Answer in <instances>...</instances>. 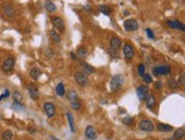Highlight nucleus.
Returning a JSON list of instances; mask_svg holds the SVG:
<instances>
[{"instance_id":"f257e3e1","label":"nucleus","mask_w":185,"mask_h":140,"mask_svg":"<svg viewBox=\"0 0 185 140\" xmlns=\"http://www.w3.org/2000/svg\"><path fill=\"white\" fill-rule=\"evenodd\" d=\"M124 76L122 75H114L112 79H111V82H110V87H111V91L113 92H117L119 91L122 85H124Z\"/></svg>"},{"instance_id":"f03ea898","label":"nucleus","mask_w":185,"mask_h":140,"mask_svg":"<svg viewBox=\"0 0 185 140\" xmlns=\"http://www.w3.org/2000/svg\"><path fill=\"white\" fill-rule=\"evenodd\" d=\"M138 128L139 130L145 131V132H152L154 130V124L150 120H142L138 123Z\"/></svg>"},{"instance_id":"7ed1b4c3","label":"nucleus","mask_w":185,"mask_h":140,"mask_svg":"<svg viewBox=\"0 0 185 140\" xmlns=\"http://www.w3.org/2000/svg\"><path fill=\"white\" fill-rule=\"evenodd\" d=\"M74 80L76 82L81 85V87H86L87 84H88V78H87V75L85 74V73H82V72H76L74 73Z\"/></svg>"},{"instance_id":"20e7f679","label":"nucleus","mask_w":185,"mask_h":140,"mask_svg":"<svg viewBox=\"0 0 185 140\" xmlns=\"http://www.w3.org/2000/svg\"><path fill=\"white\" fill-rule=\"evenodd\" d=\"M122 50H124V55H125V58L127 60H131L134 55H135V49L134 47L131 46L130 43H125L122 47Z\"/></svg>"},{"instance_id":"39448f33","label":"nucleus","mask_w":185,"mask_h":140,"mask_svg":"<svg viewBox=\"0 0 185 140\" xmlns=\"http://www.w3.org/2000/svg\"><path fill=\"white\" fill-rule=\"evenodd\" d=\"M52 23L54 25V27L58 30L59 32H64V30H65V24H64V21L61 18V17H58V16H53L52 17Z\"/></svg>"},{"instance_id":"423d86ee","label":"nucleus","mask_w":185,"mask_h":140,"mask_svg":"<svg viewBox=\"0 0 185 140\" xmlns=\"http://www.w3.org/2000/svg\"><path fill=\"white\" fill-rule=\"evenodd\" d=\"M124 27H125V30L128 31V32L136 31V30L138 29V23H137V21H136V20L130 18V20L125 21V23H124Z\"/></svg>"},{"instance_id":"0eeeda50","label":"nucleus","mask_w":185,"mask_h":140,"mask_svg":"<svg viewBox=\"0 0 185 140\" xmlns=\"http://www.w3.org/2000/svg\"><path fill=\"white\" fill-rule=\"evenodd\" d=\"M172 69L167 65H162V66H158V67H154L153 69V74L155 76H159V75H167L170 73Z\"/></svg>"},{"instance_id":"6e6552de","label":"nucleus","mask_w":185,"mask_h":140,"mask_svg":"<svg viewBox=\"0 0 185 140\" xmlns=\"http://www.w3.org/2000/svg\"><path fill=\"white\" fill-rule=\"evenodd\" d=\"M14 65H15V59L13 57H8L2 63V71L6 72V73H9L14 69Z\"/></svg>"},{"instance_id":"1a4fd4ad","label":"nucleus","mask_w":185,"mask_h":140,"mask_svg":"<svg viewBox=\"0 0 185 140\" xmlns=\"http://www.w3.org/2000/svg\"><path fill=\"white\" fill-rule=\"evenodd\" d=\"M44 109H45L48 117H54L56 114V108H55V105L53 103H45L44 104Z\"/></svg>"},{"instance_id":"9d476101","label":"nucleus","mask_w":185,"mask_h":140,"mask_svg":"<svg viewBox=\"0 0 185 140\" xmlns=\"http://www.w3.org/2000/svg\"><path fill=\"white\" fill-rule=\"evenodd\" d=\"M139 100H145L146 96L149 94V87L148 85H139L136 90Z\"/></svg>"},{"instance_id":"9b49d317","label":"nucleus","mask_w":185,"mask_h":140,"mask_svg":"<svg viewBox=\"0 0 185 140\" xmlns=\"http://www.w3.org/2000/svg\"><path fill=\"white\" fill-rule=\"evenodd\" d=\"M28 90H29V93H30V96H31L32 99L37 100V99L39 98L40 93H39L38 87H37L35 84H29V85H28Z\"/></svg>"},{"instance_id":"f8f14e48","label":"nucleus","mask_w":185,"mask_h":140,"mask_svg":"<svg viewBox=\"0 0 185 140\" xmlns=\"http://www.w3.org/2000/svg\"><path fill=\"white\" fill-rule=\"evenodd\" d=\"M85 134H86V137H87L88 139H90V140H95L97 138V132H96V130H95V128H94L92 125H88V127L86 128Z\"/></svg>"},{"instance_id":"ddd939ff","label":"nucleus","mask_w":185,"mask_h":140,"mask_svg":"<svg viewBox=\"0 0 185 140\" xmlns=\"http://www.w3.org/2000/svg\"><path fill=\"white\" fill-rule=\"evenodd\" d=\"M167 25L172 29H176V30H181V31H184L185 30V26L184 24L179 21H168L167 22Z\"/></svg>"},{"instance_id":"4468645a","label":"nucleus","mask_w":185,"mask_h":140,"mask_svg":"<svg viewBox=\"0 0 185 140\" xmlns=\"http://www.w3.org/2000/svg\"><path fill=\"white\" fill-rule=\"evenodd\" d=\"M4 13L8 17H14L15 16V8L13 7L11 4H6L4 7Z\"/></svg>"},{"instance_id":"2eb2a0df","label":"nucleus","mask_w":185,"mask_h":140,"mask_svg":"<svg viewBox=\"0 0 185 140\" xmlns=\"http://www.w3.org/2000/svg\"><path fill=\"white\" fill-rule=\"evenodd\" d=\"M145 100H146V106H148V108L149 109H152L154 105H155V97L153 96V94H148L146 96V98H145Z\"/></svg>"},{"instance_id":"dca6fc26","label":"nucleus","mask_w":185,"mask_h":140,"mask_svg":"<svg viewBox=\"0 0 185 140\" xmlns=\"http://www.w3.org/2000/svg\"><path fill=\"white\" fill-rule=\"evenodd\" d=\"M45 8H46L47 12L49 13H55L56 12V6H55V4L52 1V0H46V2H45Z\"/></svg>"},{"instance_id":"f3484780","label":"nucleus","mask_w":185,"mask_h":140,"mask_svg":"<svg viewBox=\"0 0 185 140\" xmlns=\"http://www.w3.org/2000/svg\"><path fill=\"white\" fill-rule=\"evenodd\" d=\"M110 46H111V49H119L121 46V40L117 36H113L110 41Z\"/></svg>"},{"instance_id":"a211bd4d","label":"nucleus","mask_w":185,"mask_h":140,"mask_svg":"<svg viewBox=\"0 0 185 140\" xmlns=\"http://www.w3.org/2000/svg\"><path fill=\"white\" fill-rule=\"evenodd\" d=\"M157 129H158L160 132H170V131L174 130L172 125H168V124H165V123H159Z\"/></svg>"},{"instance_id":"6ab92c4d","label":"nucleus","mask_w":185,"mask_h":140,"mask_svg":"<svg viewBox=\"0 0 185 140\" xmlns=\"http://www.w3.org/2000/svg\"><path fill=\"white\" fill-rule=\"evenodd\" d=\"M40 75H41V71H40V69L33 67V69L30 70V76H31L33 80H38V79L40 78Z\"/></svg>"},{"instance_id":"aec40b11","label":"nucleus","mask_w":185,"mask_h":140,"mask_svg":"<svg viewBox=\"0 0 185 140\" xmlns=\"http://www.w3.org/2000/svg\"><path fill=\"white\" fill-rule=\"evenodd\" d=\"M185 136V132H184V129L181 128V129H177L175 132H174V139L176 140H181L183 139Z\"/></svg>"},{"instance_id":"412c9836","label":"nucleus","mask_w":185,"mask_h":140,"mask_svg":"<svg viewBox=\"0 0 185 140\" xmlns=\"http://www.w3.org/2000/svg\"><path fill=\"white\" fill-rule=\"evenodd\" d=\"M66 117H68V121H69V125H70V129H71V131L74 133L76 132V125H74V121H73V116H72V114L68 112L66 113Z\"/></svg>"},{"instance_id":"4be33fe9","label":"nucleus","mask_w":185,"mask_h":140,"mask_svg":"<svg viewBox=\"0 0 185 140\" xmlns=\"http://www.w3.org/2000/svg\"><path fill=\"white\" fill-rule=\"evenodd\" d=\"M56 93L59 97H63L65 94V87L63 83H58L57 87H56Z\"/></svg>"},{"instance_id":"5701e85b","label":"nucleus","mask_w":185,"mask_h":140,"mask_svg":"<svg viewBox=\"0 0 185 140\" xmlns=\"http://www.w3.org/2000/svg\"><path fill=\"white\" fill-rule=\"evenodd\" d=\"M13 99L15 103H22L23 102V96L20 91H14L13 92Z\"/></svg>"},{"instance_id":"b1692460","label":"nucleus","mask_w":185,"mask_h":140,"mask_svg":"<svg viewBox=\"0 0 185 140\" xmlns=\"http://www.w3.org/2000/svg\"><path fill=\"white\" fill-rule=\"evenodd\" d=\"M82 67H83V71H85V73H86V75L88 74H92L95 70H94V67H92V65H88L87 63H82Z\"/></svg>"},{"instance_id":"393cba45","label":"nucleus","mask_w":185,"mask_h":140,"mask_svg":"<svg viewBox=\"0 0 185 140\" xmlns=\"http://www.w3.org/2000/svg\"><path fill=\"white\" fill-rule=\"evenodd\" d=\"M68 98H69L70 102H74V100H78L79 97H78V93L76 90H70L68 92Z\"/></svg>"},{"instance_id":"a878e982","label":"nucleus","mask_w":185,"mask_h":140,"mask_svg":"<svg viewBox=\"0 0 185 140\" xmlns=\"http://www.w3.org/2000/svg\"><path fill=\"white\" fill-rule=\"evenodd\" d=\"M13 137H14V134H13V132L11 130L4 131V132H2V136H1L2 140H13Z\"/></svg>"},{"instance_id":"bb28decb","label":"nucleus","mask_w":185,"mask_h":140,"mask_svg":"<svg viewBox=\"0 0 185 140\" xmlns=\"http://www.w3.org/2000/svg\"><path fill=\"white\" fill-rule=\"evenodd\" d=\"M49 34H50V38H52L55 42H61V36L58 34V32H56L55 30H52Z\"/></svg>"},{"instance_id":"cd10ccee","label":"nucleus","mask_w":185,"mask_h":140,"mask_svg":"<svg viewBox=\"0 0 185 140\" xmlns=\"http://www.w3.org/2000/svg\"><path fill=\"white\" fill-rule=\"evenodd\" d=\"M98 9L103 13L104 15H106V16H110V15H111V9H110L109 7L104 6V5H101V6L98 7Z\"/></svg>"},{"instance_id":"c85d7f7f","label":"nucleus","mask_w":185,"mask_h":140,"mask_svg":"<svg viewBox=\"0 0 185 140\" xmlns=\"http://www.w3.org/2000/svg\"><path fill=\"white\" fill-rule=\"evenodd\" d=\"M81 102L78 99V100H74V102H71V107H72V109H74V111H79L81 108Z\"/></svg>"},{"instance_id":"c756f323","label":"nucleus","mask_w":185,"mask_h":140,"mask_svg":"<svg viewBox=\"0 0 185 140\" xmlns=\"http://www.w3.org/2000/svg\"><path fill=\"white\" fill-rule=\"evenodd\" d=\"M78 56L81 57V58H85L86 56H87V50H86V48L85 47H80V48H78Z\"/></svg>"},{"instance_id":"7c9ffc66","label":"nucleus","mask_w":185,"mask_h":140,"mask_svg":"<svg viewBox=\"0 0 185 140\" xmlns=\"http://www.w3.org/2000/svg\"><path fill=\"white\" fill-rule=\"evenodd\" d=\"M168 84H169V88H172V89H176V88L179 87L178 82L176 81V80H174V79H170V80L168 81Z\"/></svg>"},{"instance_id":"2f4dec72","label":"nucleus","mask_w":185,"mask_h":140,"mask_svg":"<svg viewBox=\"0 0 185 140\" xmlns=\"http://www.w3.org/2000/svg\"><path fill=\"white\" fill-rule=\"evenodd\" d=\"M137 73H138L139 76H143V75L145 74V65H144V64H139V65H138Z\"/></svg>"},{"instance_id":"473e14b6","label":"nucleus","mask_w":185,"mask_h":140,"mask_svg":"<svg viewBox=\"0 0 185 140\" xmlns=\"http://www.w3.org/2000/svg\"><path fill=\"white\" fill-rule=\"evenodd\" d=\"M122 122H124L126 125H130V124H133V123H134V118H133V117H130V116H127V117H125V118L122 120Z\"/></svg>"},{"instance_id":"72a5a7b5","label":"nucleus","mask_w":185,"mask_h":140,"mask_svg":"<svg viewBox=\"0 0 185 140\" xmlns=\"http://www.w3.org/2000/svg\"><path fill=\"white\" fill-rule=\"evenodd\" d=\"M142 78H143V80L146 82V83H151V82H152V78H151L150 74H148V73H145Z\"/></svg>"},{"instance_id":"f704fd0d","label":"nucleus","mask_w":185,"mask_h":140,"mask_svg":"<svg viewBox=\"0 0 185 140\" xmlns=\"http://www.w3.org/2000/svg\"><path fill=\"white\" fill-rule=\"evenodd\" d=\"M110 54L113 58H119V52H118V49H111L110 50Z\"/></svg>"},{"instance_id":"c9c22d12","label":"nucleus","mask_w":185,"mask_h":140,"mask_svg":"<svg viewBox=\"0 0 185 140\" xmlns=\"http://www.w3.org/2000/svg\"><path fill=\"white\" fill-rule=\"evenodd\" d=\"M178 84L182 85V87H184L185 85V74L184 73L181 74V76H179V83H178Z\"/></svg>"},{"instance_id":"e433bc0d","label":"nucleus","mask_w":185,"mask_h":140,"mask_svg":"<svg viewBox=\"0 0 185 140\" xmlns=\"http://www.w3.org/2000/svg\"><path fill=\"white\" fill-rule=\"evenodd\" d=\"M161 88H162L161 81H157L154 83V89H155V90H161Z\"/></svg>"},{"instance_id":"4c0bfd02","label":"nucleus","mask_w":185,"mask_h":140,"mask_svg":"<svg viewBox=\"0 0 185 140\" xmlns=\"http://www.w3.org/2000/svg\"><path fill=\"white\" fill-rule=\"evenodd\" d=\"M146 34H148V36L150 39H154V33H153V31L151 29H146Z\"/></svg>"},{"instance_id":"58836bf2","label":"nucleus","mask_w":185,"mask_h":140,"mask_svg":"<svg viewBox=\"0 0 185 140\" xmlns=\"http://www.w3.org/2000/svg\"><path fill=\"white\" fill-rule=\"evenodd\" d=\"M71 57H72L73 60H76V59H77V57H76V55H74V54H71Z\"/></svg>"},{"instance_id":"ea45409f","label":"nucleus","mask_w":185,"mask_h":140,"mask_svg":"<svg viewBox=\"0 0 185 140\" xmlns=\"http://www.w3.org/2000/svg\"><path fill=\"white\" fill-rule=\"evenodd\" d=\"M29 131H30V133H35V129H29Z\"/></svg>"},{"instance_id":"a19ab883","label":"nucleus","mask_w":185,"mask_h":140,"mask_svg":"<svg viewBox=\"0 0 185 140\" xmlns=\"http://www.w3.org/2000/svg\"><path fill=\"white\" fill-rule=\"evenodd\" d=\"M50 140H59V139H57V138H55V137H52V138H50Z\"/></svg>"},{"instance_id":"79ce46f5","label":"nucleus","mask_w":185,"mask_h":140,"mask_svg":"<svg viewBox=\"0 0 185 140\" xmlns=\"http://www.w3.org/2000/svg\"><path fill=\"white\" fill-rule=\"evenodd\" d=\"M167 140H176V139H174V138H169V139H167Z\"/></svg>"}]
</instances>
